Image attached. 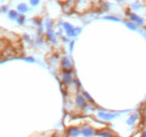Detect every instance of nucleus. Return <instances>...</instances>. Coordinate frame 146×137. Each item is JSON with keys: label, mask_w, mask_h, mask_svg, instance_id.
Returning <instances> with one entry per match:
<instances>
[{"label": "nucleus", "mask_w": 146, "mask_h": 137, "mask_svg": "<svg viewBox=\"0 0 146 137\" xmlns=\"http://www.w3.org/2000/svg\"><path fill=\"white\" fill-rule=\"evenodd\" d=\"M126 14H127L128 20L133 21V23H134V24H136L138 27H139V26H144V24H145V20H144L143 18L141 17L139 15H137V14H136V13H134V11H131L130 9L128 10Z\"/></svg>", "instance_id": "1"}, {"label": "nucleus", "mask_w": 146, "mask_h": 137, "mask_svg": "<svg viewBox=\"0 0 146 137\" xmlns=\"http://www.w3.org/2000/svg\"><path fill=\"white\" fill-rule=\"evenodd\" d=\"M141 8H142V3H141V1H138V0L133 1V2L129 5V9H130L131 11H134V13L141 10Z\"/></svg>", "instance_id": "2"}, {"label": "nucleus", "mask_w": 146, "mask_h": 137, "mask_svg": "<svg viewBox=\"0 0 146 137\" xmlns=\"http://www.w3.org/2000/svg\"><path fill=\"white\" fill-rule=\"evenodd\" d=\"M124 23H125V25L127 26L130 31H134V32L138 31V26H137L136 24H134L133 21H130V20H126V21H124Z\"/></svg>", "instance_id": "3"}, {"label": "nucleus", "mask_w": 146, "mask_h": 137, "mask_svg": "<svg viewBox=\"0 0 146 137\" xmlns=\"http://www.w3.org/2000/svg\"><path fill=\"white\" fill-rule=\"evenodd\" d=\"M138 119V114H134V115H131L127 120V124L128 125H134L136 121Z\"/></svg>", "instance_id": "4"}, {"label": "nucleus", "mask_w": 146, "mask_h": 137, "mask_svg": "<svg viewBox=\"0 0 146 137\" xmlns=\"http://www.w3.org/2000/svg\"><path fill=\"white\" fill-rule=\"evenodd\" d=\"M99 116H100L102 119H106V120H110V119H112V118L116 117V115H112V114H105V112L100 114Z\"/></svg>", "instance_id": "5"}, {"label": "nucleus", "mask_w": 146, "mask_h": 137, "mask_svg": "<svg viewBox=\"0 0 146 137\" xmlns=\"http://www.w3.org/2000/svg\"><path fill=\"white\" fill-rule=\"evenodd\" d=\"M105 19H107V20H112V21H117V23H121V21H123L121 18L117 17V16H106Z\"/></svg>", "instance_id": "6"}, {"label": "nucleus", "mask_w": 146, "mask_h": 137, "mask_svg": "<svg viewBox=\"0 0 146 137\" xmlns=\"http://www.w3.org/2000/svg\"><path fill=\"white\" fill-rule=\"evenodd\" d=\"M76 103H78V106H79V107H83V106H84V103H86V99H84L83 97L79 96V97L76 98Z\"/></svg>", "instance_id": "7"}, {"label": "nucleus", "mask_w": 146, "mask_h": 137, "mask_svg": "<svg viewBox=\"0 0 146 137\" xmlns=\"http://www.w3.org/2000/svg\"><path fill=\"white\" fill-rule=\"evenodd\" d=\"M62 62H63V68H66V70H68V68H71V63H70V60H69L68 57H64Z\"/></svg>", "instance_id": "8"}, {"label": "nucleus", "mask_w": 146, "mask_h": 137, "mask_svg": "<svg viewBox=\"0 0 146 137\" xmlns=\"http://www.w3.org/2000/svg\"><path fill=\"white\" fill-rule=\"evenodd\" d=\"M64 81H65L66 83H70V82L72 81V78H71L70 72H65V74H64Z\"/></svg>", "instance_id": "9"}, {"label": "nucleus", "mask_w": 146, "mask_h": 137, "mask_svg": "<svg viewBox=\"0 0 146 137\" xmlns=\"http://www.w3.org/2000/svg\"><path fill=\"white\" fill-rule=\"evenodd\" d=\"M18 8H19V10H20V11H27V9H28V8H27V6H26V5H24V3L19 5Z\"/></svg>", "instance_id": "10"}, {"label": "nucleus", "mask_w": 146, "mask_h": 137, "mask_svg": "<svg viewBox=\"0 0 146 137\" xmlns=\"http://www.w3.org/2000/svg\"><path fill=\"white\" fill-rule=\"evenodd\" d=\"M102 9H104V10H106V11H108V10L110 9V3L105 2V3L102 5Z\"/></svg>", "instance_id": "11"}, {"label": "nucleus", "mask_w": 146, "mask_h": 137, "mask_svg": "<svg viewBox=\"0 0 146 137\" xmlns=\"http://www.w3.org/2000/svg\"><path fill=\"white\" fill-rule=\"evenodd\" d=\"M31 3H32V6L36 7V6L39 5V0H31Z\"/></svg>", "instance_id": "12"}, {"label": "nucleus", "mask_w": 146, "mask_h": 137, "mask_svg": "<svg viewBox=\"0 0 146 137\" xmlns=\"http://www.w3.org/2000/svg\"><path fill=\"white\" fill-rule=\"evenodd\" d=\"M91 133H92V130H90V129H86V130L83 132V134H84L86 136H90Z\"/></svg>", "instance_id": "13"}, {"label": "nucleus", "mask_w": 146, "mask_h": 137, "mask_svg": "<svg viewBox=\"0 0 146 137\" xmlns=\"http://www.w3.org/2000/svg\"><path fill=\"white\" fill-rule=\"evenodd\" d=\"M118 3H125L126 2V0H116Z\"/></svg>", "instance_id": "14"}, {"label": "nucleus", "mask_w": 146, "mask_h": 137, "mask_svg": "<svg viewBox=\"0 0 146 137\" xmlns=\"http://www.w3.org/2000/svg\"><path fill=\"white\" fill-rule=\"evenodd\" d=\"M141 137H146V132H144V134H143V135H142Z\"/></svg>", "instance_id": "15"}, {"label": "nucleus", "mask_w": 146, "mask_h": 137, "mask_svg": "<svg viewBox=\"0 0 146 137\" xmlns=\"http://www.w3.org/2000/svg\"><path fill=\"white\" fill-rule=\"evenodd\" d=\"M145 124H146V118H145Z\"/></svg>", "instance_id": "16"}]
</instances>
